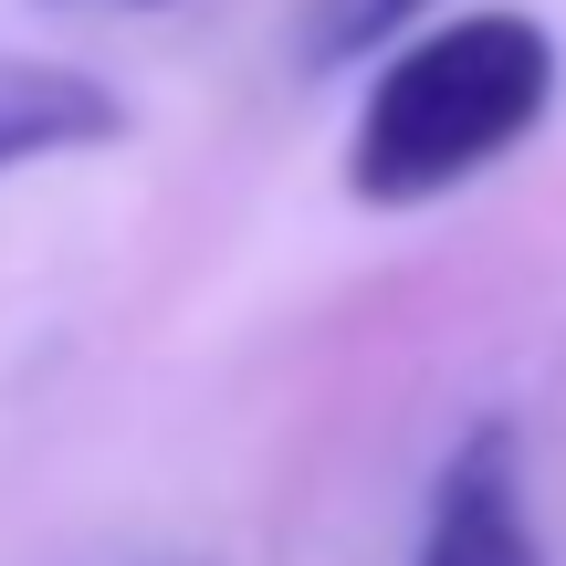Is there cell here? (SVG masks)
<instances>
[{
  "label": "cell",
  "mask_w": 566,
  "mask_h": 566,
  "mask_svg": "<svg viewBox=\"0 0 566 566\" xmlns=\"http://www.w3.org/2000/svg\"><path fill=\"white\" fill-rule=\"evenodd\" d=\"M420 11H430V0H315V21H304V53H315V63L388 53V42H399Z\"/></svg>",
  "instance_id": "277c9868"
},
{
  "label": "cell",
  "mask_w": 566,
  "mask_h": 566,
  "mask_svg": "<svg viewBox=\"0 0 566 566\" xmlns=\"http://www.w3.org/2000/svg\"><path fill=\"white\" fill-rule=\"evenodd\" d=\"M556 105V32L535 11H451L430 32H399L367 74L357 137H346V189L378 210L441 200L483 179L493 158L546 126Z\"/></svg>",
  "instance_id": "6da1fadb"
},
{
  "label": "cell",
  "mask_w": 566,
  "mask_h": 566,
  "mask_svg": "<svg viewBox=\"0 0 566 566\" xmlns=\"http://www.w3.org/2000/svg\"><path fill=\"white\" fill-rule=\"evenodd\" d=\"M126 11H158V0H126Z\"/></svg>",
  "instance_id": "5b68a950"
},
{
  "label": "cell",
  "mask_w": 566,
  "mask_h": 566,
  "mask_svg": "<svg viewBox=\"0 0 566 566\" xmlns=\"http://www.w3.org/2000/svg\"><path fill=\"white\" fill-rule=\"evenodd\" d=\"M409 566H546V535H535L525 504V441L514 420H472L451 441L441 483H430V525Z\"/></svg>",
  "instance_id": "7a4b0ae2"
},
{
  "label": "cell",
  "mask_w": 566,
  "mask_h": 566,
  "mask_svg": "<svg viewBox=\"0 0 566 566\" xmlns=\"http://www.w3.org/2000/svg\"><path fill=\"white\" fill-rule=\"evenodd\" d=\"M126 137V105L105 95L95 74L74 63H32V53H0V179L32 158H84V147H116Z\"/></svg>",
  "instance_id": "3957f363"
}]
</instances>
